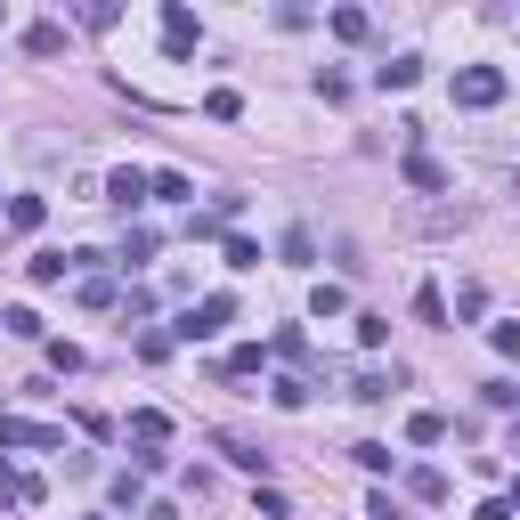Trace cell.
<instances>
[{
    "mask_svg": "<svg viewBox=\"0 0 520 520\" xmlns=\"http://www.w3.org/2000/svg\"><path fill=\"white\" fill-rule=\"evenodd\" d=\"M334 33L342 41H366V9H334Z\"/></svg>",
    "mask_w": 520,
    "mask_h": 520,
    "instance_id": "obj_21",
    "label": "cell"
},
{
    "mask_svg": "<svg viewBox=\"0 0 520 520\" xmlns=\"http://www.w3.org/2000/svg\"><path fill=\"white\" fill-rule=\"evenodd\" d=\"M25 269H33V285H57L65 269H82V260H74V252H33V260H25Z\"/></svg>",
    "mask_w": 520,
    "mask_h": 520,
    "instance_id": "obj_9",
    "label": "cell"
},
{
    "mask_svg": "<svg viewBox=\"0 0 520 520\" xmlns=\"http://www.w3.org/2000/svg\"><path fill=\"white\" fill-rule=\"evenodd\" d=\"M496 98H504L496 65H464V74H455V106H496Z\"/></svg>",
    "mask_w": 520,
    "mask_h": 520,
    "instance_id": "obj_2",
    "label": "cell"
},
{
    "mask_svg": "<svg viewBox=\"0 0 520 520\" xmlns=\"http://www.w3.org/2000/svg\"><path fill=\"white\" fill-rule=\"evenodd\" d=\"M415 74H423V57H390V65H382V74H374V82H382V90H407Z\"/></svg>",
    "mask_w": 520,
    "mask_h": 520,
    "instance_id": "obj_10",
    "label": "cell"
},
{
    "mask_svg": "<svg viewBox=\"0 0 520 520\" xmlns=\"http://www.w3.org/2000/svg\"><path fill=\"white\" fill-rule=\"evenodd\" d=\"M130 439H139V447L155 455V447L171 439V415H155V407H139V415H130Z\"/></svg>",
    "mask_w": 520,
    "mask_h": 520,
    "instance_id": "obj_7",
    "label": "cell"
},
{
    "mask_svg": "<svg viewBox=\"0 0 520 520\" xmlns=\"http://www.w3.org/2000/svg\"><path fill=\"white\" fill-rule=\"evenodd\" d=\"M204 114H212V122H236V114H244V98H236V90H212V98H204Z\"/></svg>",
    "mask_w": 520,
    "mask_h": 520,
    "instance_id": "obj_16",
    "label": "cell"
},
{
    "mask_svg": "<svg viewBox=\"0 0 520 520\" xmlns=\"http://www.w3.org/2000/svg\"><path fill=\"white\" fill-rule=\"evenodd\" d=\"M0 447H49V455H57L65 431H49V423H17V415H9V423H0Z\"/></svg>",
    "mask_w": 520,
    "mask_h": 520,
    "instance_id": "obj_5",
    "label": "cell"
},
{
    "mask_svg": "<svg viewBox=\"0 0 520 520\" xmlns=\"http://www.w3.org/2000/svg\"><path fill=\"white\" fill-rule=\"evenodd\" d=\"M269 399H277V407H301V399H309V382H301V374H277V382H269Z\"/></svg>",
    "mask_w": 520,
    "mask_h": 520,
    "instance_id": "obj_14",
    "label": "cell"
},
{
    "mask_svg": "<svg viewBox=\"0 0 520 520\" xmlns=\"http://www.w3.org/2000/svg\"><path fill=\"white\" fill-rule=\"evenodd\" d=\"M407 439H415V447H439V439H447V415H431V407H423V415L407 423Z\"/></svg>",
    "mask_w": 520,
    "mask_h": 520,
    "instance_id": "obj_11",
    "label": "cell"
},
{
    "mask_svg": "<svg viewBox=\"0 0 520 520\" xmlns=\"http://www.w3.org/2000/svg\"><path fill=\"white\" fill-rule=\"evenodd\" d=\"M390 390H399V374H358V390H350V399H366V407H382V399H390Z\"/></svg>",
    "mask_w": 520,
    "mask_h": 520,
    "instance_id": "obj_12",
    "label": "cell"
},
{
    "mask_svg": "<svg viewBox=\"0 0 520 520\" xmlns=\"http://www.w3.org/2000/svg\"><path fill=\"white\" fill-rule=\"evenodd\" d=\"M25 49H33V57H57V49H65V25H33Z\"/></svg>",
    "mask_w": 520,
    "mask_h": 520,
    "instance_id": "obj_13",
    "label": "cell"
},
{
    "mask_svg": "<svg viewBox=\"0 0 520 520\" xmlns=\"http://www.w3.org/2000/svg\"><path fill=\"white\" fill-rule=\"evenodd\" d=\"M147 195H155V179H147L139 163H122V171L106 179V204H114V212H139V204H147Z\"/></svg>",
    "mask_w": 520,
    "mask_h": 520,
    "instance_id": "obj_3",
    "label": "cell"
},
{
    "mask_svg": "<svg viewBox=\"0 0 520 520\" xmlns=\"http://www.w3.org/2000/svg\"><path fill=\"white\" fill-rule=\"evenodd\" d=\"M212 447L228 455V464H244V472H269V447H260V439H244V431H212Z\"/></svg>",
    "mask_w": 520,
    "mask_h": 520,
    "instance_id": "obj_4",
    "label": "cell"
},
{
    "mask_svg": "<svg viewBox=\"0 0 520 520\" xmlns=\"http://www.w3.org/2000/svg\"><path fill=\"white\" fill-rule=\"evenodd\" d=\"M155 195H163V204H187L195 187H187V171H155Z\"/></svg>",
    "mask_w": 520,
    "mask_h": 520,
    "instance_id": "obj_15",
    "label": "cell"
},
{
    "mask_svg": "<svg viewBox=\"0 0 520 520\" xmlns=\"http://www.w3.org/2000/svg\"><path fill=\"white\" fill-rule=\"evenodd\" d=\"M228 269H260V244L252 236H228Z\"/></svg>",
    "mask_w": 520,
    "mask_h": 520,
    "instance_id": "obj_19",
    "label": "cell"
},
{
    "mask_svg": "<svg viewBox=\"0 0 520 520\" xmlns=\"http://www.w3.org/2000/svg\"><path fill=\"white\" fill-rule=\"evenodd\" d=\"M496 350H504V358H520V325H496Z\"/></svg>",
    "mask_w": 520,
    "mask_h": 520,
    "instance_id": "obj_23",
    "label": "cell"
},
{
    "mask_svg": "<svg viewBox=\"0 0 520 520\" xmlns=\"http://www.w3.org/2000/svg\"><path fill=\"white\" fill-rule=\"evenodd\" d=\"M512 447H520V431H512Z\"/></svg>",
    "mask_w": 520,
    "mask_h": 520,
    "instance_id": "obj_25",
    "label": "cell"
},
{
    "mask_svg": "<svg viewBox=\"0 0 520 520\" xmlns=\"http://www.w3.org/2000/svg\"><path fill=\"white\" fill-rule=\"evenodd\" d=\"M163 49H171V57H187V49H195V17L179 9V0L163 9Z\"/></svg>",
    "mask_w": 520,
    "mask_h": 520,
    "instance_id": "obj_6",
    "label": "cell"
},
{
    "mask_svg": "<svg viewBox=\"0 0 520 520\" xmlns=\"http://www.w3.org/2000/svg\"><path fill=\"white\" fill-rule=\"evenodd\" d=\"M407 488H415V496H423V504H439V496H447V480H439V472H431V464H423V472H407Z\"/></svg>",
    "mask_w": 520,
    "mask_h": 520,
    "instance_id": "obj_18",
    "label": "cell"
},
{
    "mask_svg": "<svg viewBox=\"0 0 520 520\" xmlns=\"http://www.w3.org/2000/svg\"><path fill=\"white\" fill-rule=\"evenodd\" d=\"M512 195H520V171H512Z\"/></svg>",
    "mask_w": 520,
    "mask_h": 520,
    "instance_id": "obj_24",
    "label": "cell"
},
{
    "mask_svg": "<svg viewBox=\"0 0 520 520\" xmlns=\"http://www.w3.org/2000/svg\"><path fill=\"white\" fill-rule=\"evenodd\" d=\"M82 309H114V277H82Z\"/></svg>",
    "mask_w": 520,
    "mask_h": 520,
    "instance_id": "obj_17",
    "label": "cell"
},
{
    "mask_svg": "<svg viewBox=\"0 0 520 520\" xmlns=\"http://www.w3.org/2000/svg\"><path fill=\"white\" fill-rule=\"evenodd\" d=\"M228 317H236V293H204V301H195V309L171 325V342H204V334H220Z\"/></svg>",
    "mask_w": 520,
    "mask_h": 520,
    "instance_id": "obj_1",
    "label": "cell"
},
{
    "mask_svg": "<svg viewBox=\"0 0 520 520\" xmlns=\"http://www.w3.org/2000/svg\"><path fill=\"white\" fill-rule=\"evenodd\" d=\"M415 317H423V325H447V301H439V293L423 285V293H415Z\"/></svg>",
    "mask_w": 520,
    "mask_h": 520,
    "instance_id": "obj_22",
    "label": "cell"
},
{
    "mask_svg": "<svg viewBox=\"0 0 520 520\" xmlns=\"http://www.w3.org/2000/svg\"><path fill=\"white\" fill-rule=\"evenodd\" d=\"M407 187H423V195H439V187H447V171H439V163H431L423 147H407Z\"/></svg>",
    "mask_w": 520,
    "mask_h": 520,
    "instance_id": "obj_8",
    "label": "cell"
},
{
    "mask_svg": "<svg viewBox=\"0 0 520 520\" xmlns=\"http://www.w3.org/2000/svg\"><path fill=\"white\" fill-rule=\"evenodd\" d=\"M9 228H41V195H17V204H9Z\"/></svg>",
    "mask_w": 520,
    "mask_h": 520,
    "instance_id": "obj_20",
    "label": "cell"
}]
</instances>
